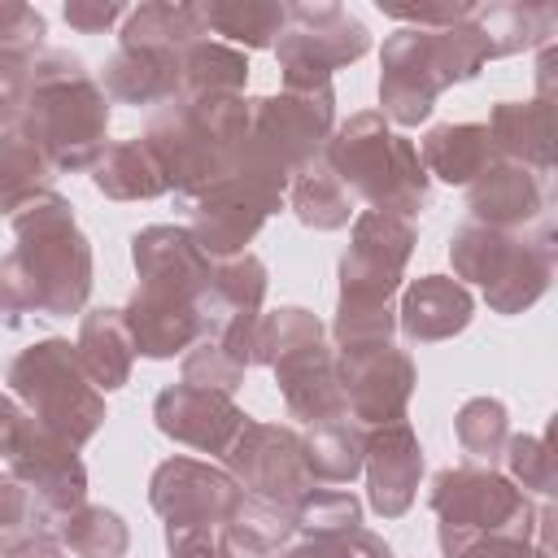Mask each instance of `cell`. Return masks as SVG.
Here are the masks:
<instances>
[{"mask_svg":"<svg viewBox=\"0 0 558 558\" xmlns=\"http://www.w3.org/2000/svg\"><path fill=\"white\" fill-rule=\"evenodd\" d=\"M248 131V100L244 96H174L157 109L144 126V144L153 148L166 183L179 201L214 187L231 174L235 153Z\"/></svg>","mask_w":558,"mask_h":558,"instance_id":"cell-5","label":"cell"},{"mask_svg":"<svg viewBox=\"0 0 558 558\" xmlns=\"http://www.w3.org/2000/svg\"><path fill=\"white\" fill-rule=\"evenodd\" d=\"M196 17L205 26V35H222L231 44L244 48H275L283 22H288V4L275 0H214V4H196Z\"/></svg>","mask_w":558,"mask_h":558,"instance_id":"cell-33","label":"cell"},{"mask_svg":"<svg viewBox=\"0 0 558 558\" xmlns=\"http://www.w3.org/2000/svg\"><path fill=\"white\" fill-rule=\"evenodd\" d=\"M48 26L44 13L22 4V0H0V52L9 57H35V48L44 44Z\"/></svg>","mask_w":558,"mask_h":558,"instance_id":"cell-44","label":"cell"},{"mask_svg":"<svg viewBox=\"0 0 558 558\" xmlns=\"http://www.w3.org/2000/svg\"><path fill=\"white\" fill-rule=\"evenodd\" d=\"M427 506L436 510L440 541H462V536H523L549 549V527L554 510L549 501H532L514 480H506L493 466H445L432 480Z\"/></svg>","mask_w":558,"mask_h":558,"instance_id":"cell-9","label":"cell"},{"mask_svg":"<svg viewBox=\"0 0 558 558\" xmlns=\"http://www.w3.org/2000/svg\"><path fill=\"white\" fill-rule=\"evenodd\" d=\"M545 174L497 157L471 187H466V209L471 222L497 227V231H532L545 222Z\"/></svg>","mask_w":558,"mask_h":558,"instance_id":"cell-20","label":"cell"},{"mask_svg":"<svg viewBox=\"0 0 558 558\" xmlns=\"http://www.w3.org/2000/svg\"><path fill=\"white\" fill-rule=\"evenodd\" d=\"M205 39V26L196 17V4H140L126 13L122 39L118 44H135V48H157V52H183L187 44Z\"/></svg>","mask_w":558,"mask_h":558,"instance_id":"cell-34","label":"cell"},{"mask_svg":"<svg viewBox=\"0 0 558 558\" xmlns=\"http://www.w3.org/2000/svg\"><path fill=\"white\" fill-rule=\"evenodd\" d=\"M92 183L109 201H153V196L170 192V183H166L153 148L144 144V135L105 144L100 157L92 161Z\"/></svg>","mask_w":558,"mask_h":558,"instance_id":"cell-27","label":"cell"},{"mask_svg":"<svg viewBox=\"0 0 558 558\" xmlns=\"http://www.w3.org/2000/svg\"><path fill=\"white\" fill-rule=\"evenodd\" d=\"M288 205H292V214L305 222V227H314V231H336V227H349V218H353V192L344 187V179L327 166V157H314V161H305L296 174H292V183H288Z\"/></svg>","mask_w":558,"mask_h":558,"instance_id":"cell-30","label":"cell"},{"mask_svg":"<svg viewBox=\"0 0 558 558\" xmlns=\"http://www.w3.org/2000/svg\"><path fill=\"white\" fill-rule=\"evenodd\" d=\"M471 292L466 283H458L453 275H423L401 292V310H397V327L414 340V344H436L458 336L471 323Z\"/></svg>","mask_w":558,"mask_h":558,"instance_id":"cell-22","label":"cell"},{"mask_svg":"<svg viewBox=\"0 0 558 558\" xmlns=\"http://www.w3.org/2000/svg\"><path fill=\"white\" fill-rule=\"evenodd\" d=\"M379 65H384L379 105H384V118H392L397 126H418L436 109V96L449 87L432 48V31H414V26L392 31L384 39Z\"/></svg>","mask_w":558,"mask_h":558,"instance_id":"cell-16","label":"cell"},{"mask_svg":"<svg viewBox=\"0 0 558 558\" xmlns=\"http://www.w3.org/2000/svg\"><path fill=\"white\" fill-rule=\"evenodd\" d=\"M26 423H31V414L13 401V392L0 388V458H9V449L17 445V436L26 432Z\"/></svg>","mask_w":558,"mask_h":558,"instance_id":"cell-49","label":"cell"},{"mask_svg":"<svg viewBox=\"0 0 558 558\" xmlns=\"http://www.w3.org/2000/svg\"><path fill=\"white\" fill-rule=\"evenodd\" d=\"M318 340H323L318 314H310L301 305H279V310H270V314L257 318V331H253V366H275L283 353L305 349V344H318Z\"/></svg>","mask_w":558,"mask_h":558,"instance_id":"cell-37","label":"cell"},{"mask_svg":"<svg viewBox=\"0 0 558 558\" xmlns=\"http://www.w3.org/2000/svg\"><path fill=\"white\" fill-rule=\"evenodd\" d=\"M52 174L57 170L48 166V157L39 153V144L22 126L0 131V214H13L31 196L48 192Z\"/></svg>","mask_w":558,"mask_h":558,"instance_id":"cell-35","label":"cell"},{"mask_svg":"<svg viewBox=\"0 0 558 558\" xmlns=\"http://www.w3.org/2000/svg\"><path fill=\"white\" fill-rule=\"evenodd\" d=\"M366 497L371 510L384 519H401L414 506L418 493V475H423V445L414 436V427L405 418L397 423H379L366 427Z\"/></svg>","mask_w":558,"mask_h":558,"instance_id":"cell-19","label":"cell"},{"mask_svg":"<svg viewBox=\"0 0 558 558\" xmlns=\"http://www.w3.org/2000/svg\"><path fill=\"white\" fill-rule=\"evenodd\" d=\"M153 418H157L161 436H170L187 449H201V453H227L248 423V414L227 392H209V388H192V384L161 388L153 401Z\"/></svg>","mask_w":558,"mask_h":558,"instance_id":"cell-18","label":"cell"},{"mask_svg":"<svg viewBox=\"0 0 558 558\" xmlns=\"http://www.w3.org/2000/svg\"><path fill=\"white\" fill-rule=\"evenodd\" d=\"M323 157L344 179L353 201H366L379 214L414 218L427 205V170L418 161V144L388 131L384 113L375 109L340 122Z\"/></svg>","mask_w":558,"mask_h":558,"instance_id":"cell-6","label":"cell"},{"mask_svg":"<svg viewBox=\"0 0 558 558\" xmlns=\"http://www.w3.org/2000/svg\"><path fill=\"white\" fill-rule=\"evenodd\" d=\"M17 126L52 170H92L109 131V96L74 52L48 48L31 61V96Z\"/></svg>","mask_w":558,"mask_h":558,"instance_id":"cell-3","label":"cell"},{"mask_svg":"<svg viewBox=\"0 0 558 558\" xmlns=\"http://www.w3.org/2000/svg\"><path fill=\"white\" fill-rule=\"evenodd\" d=\"M305 445V466L314 475V484H349L353 475H362V458H366V427L344 418L318 423L301 436Z\"/></svg>","mask_w":558,"mask_h":558,"instance_id":"cell-32","label":"cell"},{"mask_svg":"<svg viewBox=\"0 0 558 558\" xmlns=\"http://www.w3.org/2000/svg\"><path fill=\"white\" fill-rule=\"evenodd\" d=\"M0 558H61V541L57 532H31V536L9 541Z\"/></svg>","mask_w":558,"mask_h":558,"instance_id":"cell-51","label":"cell"},{"mask_svg":"<svg viewBox=\"0 0 558 558\" xmlns=\"http://www.w3.org/2000/svg\"><path fill=\"white\" fill-rule=\"evenodd\" d=\"M105 96L122 105H166L179 96V52L118 44L105 61Z\"/></svg>","mask_w":558,"mask_h":558,"instance_id":"cell-25","label":"cell"},{"mask_svg":"<svg viewBox=\"0 0 558 558\" xmlns=\"http://www.w3.org/2000/svg\"><path fill=\"white\" fill-rule=\"evenodd\" d=\"M61 545H70V554L78 558H122L126 554V523L122 514L105 510V506H78L61 527H57Z\"/></svg>","mask_w":558,"mask_h":558,"instance_id":"cell-38","label":"cell"},{"mask_svg":"<svg viewBox=\"0 0 558 558\" xmlns=\"http://www.w3.org/2000/svg\"><path fill=\"white\" fill-rule=\"evenodd\" d=\"M445 558H554L545 545L523 541V536H462V541H440Z\"/></svg>","mask_w":558,"mask_h":558,"instance_id":"cell-45","label":"cell"},{"mask_svg":"<svg viewBox=\"0 0 558 558\" xmlns=\"http://www.w3.org/2000/svg\"><path fill=\"white\" fill-rule=\"evenodd\" d=\"M135 262V292L122 310L135 353L144 357H174L201 340V292L209 283L214 257L201 253L187 227H144L131 235Z\"/></svg>","mask_w":558,"mask_h":558,"instance_id":"cell-2","label":"cell"},{"mask_svg":"<svg viewBox=\"0 0 558 558\" xmlns=\"http://www.w3.org/2000/svg\"><path fill=\"white\" fill-rule=\"evenodd\" d=\"M488 140L497 157L519 161L536 174L554 170V105L532 96V100H497L488 113Z\"/></svg>","mask_w":558,"mask_h":558,"instance_id":"cell-23","label":"cell"},{"mask_svg":"<svg viewBox=\"0 0 558 558\" xmlns=\"http://www.w3.org/2000/svg\"><path fill=\"white\" fill-rule=\"evenodd\" d=\"M331 549H336V558H392L388 541L375 536V532H366V527H353L344 536H331Z\"/></svg>","mask_w":558,"mask_h":558,"instance_id":"cell-48","label":"cell"},{"mask_svg":"<svg viewBox=\"0 0 558 558\" xmlns=\"http://www.w3.org/2000/svg\"><path fill=\"white\" fill-rule=\"evenodd\" d=\"M0 554H4V541H0Z\"/></svg>","mask_w":558,"mask_h":558,"instance_id":"cell-53","label":"cell"},{"mask_svg":"<svg viewBox=\"0 0 558 558\" xmlns=\"http://www.w3.org/2000/svg\"><path fill=\"white\" fill-rule=\"evenodd\" d=\"M222 458H227V475L253 501H270V506L296 510V501L310 488H318L310 466H305L301 432H292L283 423H253L248 418L244 432L235 436V445Z\"/></svg>","mask_w":558,"mask_h":558,"instance_id":"cell-11","label":"cell"},{"mask_svg":"<svg viewBox=\"0 0 558 558\" xmlns=\"http://www.w3.org/2000/svg\"><path fill=\"white\" fill-rule=\"evenodd\" d=\"M4 384H9L13 401L35 418V427H44L48 436H57L74 449L87 445L96 436V427L105 423V392L87 379L74 344L61 336H48V340H35L31 349H22L9 362Z\"/></svg>","mask_w":558,"mask_h":558,"instance_id":"cell-8","label":"cell"},{"mask_svg":"<svg viewBox=\"0 0 558 558\" xmlns=\"http://www.w3.org/2000/svg\"><path fill=\"white\" fill-rule=\"evenodd\" d=\"M148 501L161 514L166 532H192V527L218 532L240 514L244 488L222 466L196 458H166L148 480Z\"/></svg>","mask_w":558,"mask_h":558,"instance_id":"cell-12","label":"cell"},{"mask_svg":"<svg viewBox=\"0 0 558 558\" xmlns=\"http://www.w3.org/2000/svg\"><path fill=\"white\" fill-rule=\"evenodd\" d=\"M244 362L240 357H231L218 340H209V336H201L187 353H183V384H192V388H209V392H235L240 388V379H244Z\"/></svg>","mask_w":558,"mask_h":558,"instance_id":"cell-42","label":"cell"},{"mask_svg":"<svg viewBox=\"0 0 558 558\" xmlns=\"http://www.w3.org/2000/svg\"><path fill=\"white\" fill-rule=\"evenodd\" d=\"M266 301V266L253 253L218 257L201 292V336L218 340L231 357L253 366V331Z\"/></svg>","mask_w":558,"mask_h":558,"instance_id":"cell-14","label":"cell"},{"mask_svg":"<svg viewBox=\"0 0 558 558\" xmlns=\"http://www.w3.org/2000/svg\"><path fill=\"white\" fill-rule=\"evenodd\" d=\"M166 549H170V558H218L214 554V532H205V527L166 532Z\"/></svg>","mask_w":558,"mask_h":558,"instance_id":"cell-50","label":"cell"},{"mask_svg":"<svg viewBox=\"0 0 558 558\" xmlns=\"http://www.w3.org/2000/svg\"><path fill=\"white\" fill-rule=\"evenodd\" d=\"M432 48H436V61H440V74H445V83H449V87H453V83L475 78V74L493 61V48H488L484 31H480L471 17H466V22H458V26L432 31Z\"/></svg>","mask_w":558,"mask_h":558,"instance_id":"cell-41","label":"cell"},{"mask_svg":"<svg viewBox=\"0 0 558 558\" xmlns=\"http://www.w3.org/2000/svg\"><path fill=\"white\" fill-rule=\"evenodd\" d=\"M4 462L31 488V497L52 519V527H61L78 506H87V466L78 462V449L35 427V418L26 423V432L17 436Z\"/></svg>","mask_w":558,"mask_h":558,"instance_id":"cell-17","label":"cell"},{"mask_svg":"<svg viewBox=\"0 0 558 558\" xmlns=\"http://www.w3.org/2000/svg\"><path fill=\"white\" fill-rule=\"evenodd\" d=\"M270 371H275V384L283 392L288 414L301 418L305 427H318V423H331V418H344L349 414L344 410V392H340L336 349H327L323 340L283 353Z\"/></svg>","mask_w":558,"mask_h":558,"instance_id":"cell-21","label":"cell"},{"mask_svg":"<svg viewBox=\"0 0 558 558\" xmlns=\"http://www.w3.org/2000/svg\"><path fill=\"white\" fill-rule=\"evenodd\" d=\"M471 22L484 31L493 57H510L523 48H545L558 26V9L532 0H501V4H475Z\"/></svg>","mask_w":558,"mask_h":558,"instance_id":"cell-28","label":"cell"},{"mask_svg":"<svg viewBox=\"0 0 558 558\" xmlns=\"http://www.w3.org/2000/svg\"><path fill=\"white\" fill-rule=\"evenodd\" d=\"M414 240L418 231L410 218L379 214V209H366L353 218V235L340 257V305L331 323L336 344L392 340V327H397L392 296L401 288Z\"/></svg>","mask_w":558,"mask_h":558,"instance_id":"cell-4","label":"cell"},{"mask_svg":"<svg viewBox=\"0 0 558 558\" xmlns=\"http://www.w3.org/2000/svg\"><path fill=\"white\" fill-rule=\"evenodd\" d=\"M501 462L510 466V480L527 493L549 501L558 488V449H554V427H545L541 436H510Z\"/></svg>","mask_w":558,"mask_h":558,"instance_id":"cell-39","label":"cell"},{"mask_svg":"<svg viewBox=\"0 0 558 558\" xmlns=\"http://www.w3.org/2000/svg\"><path fill=\"white\" fill-rule=\"evenodd\" d=\"M336 371H340V392L353 423L379 427V423L405 418V405L414 392V362L405 349H397L392 340L340 344Z\"/></svg>","mask_w":558,"mask_h":558,"instance_id":"cell-13","label":"cell"},{"mask_svg":"<svg viewBox=\"0 0 558 558\" xmlns=\"http://www.w3.org/2000/svg\"><path fill=\"white\" fill-rule=\"evenodd\" d=\"M31 532H57L52 519L39 510V501L31 497V488L13 475V471H0V541H17V536H31Z\"/></svg>","mask_w":558,"mask_h":558,"instance_id":"cell-43","label":"cell"},{"mask_svg":"<svg viewBox=\"0 0 558 558\" xmlns=\"http://www.w3.org/2000/svg\"><path fill=\"white\" fill-rule=\"evenodd\" d=\"M0 327H4V318H0Z\"/></svg>","mask_w":558,"mask_h":558,"instance_id":"cell-54","label":"cell"},{"mask_svg":"<svg viewBox=\"0 0 558 558\" xmlns=\"http://www.w3.org/2000/svg\"><path fill=\"white\" fill-rule=\"evenodd\" d=\"M453 436L475 466H493L501 462L506 440H510V410L497 397H471L453 414Z\"/></svg>","mask_w":558,"mask_h":558,"instance_id":"cell-36","label":"cell"},{"mask_svg":"<svg viewBox=\"0 0 558 558\" xmlns=\"http://www.w3.org/2000/svg\"><path fill=\"white\" fill-rule=\"evenodd\" d=\"M31 61L35 57H9L0 52V131L17 126L31 96Z\"/></svg>","mask_w":558,"mask_h":558,"instance_id":"cell-46","label":"cell"},{"mask_svg":"<svg viewBox=\"0 0 558 558\" xmlns=\"http://www.w3.org/2000/svg\"><path fill=\"white\" fill-rule=\"evenodd\" d=\"M279 558H336V549H331V541H288L283 549H279Z\"/></svg>","mask_w":558,"mask_h":558,"instance_id":"cell-52","label":"cell"},{"mask_svg":"<svg viewBox=\"0 0 558 558\" xmlns=\"http://www.w3.org/2000/svg\"><path fill=\"white\" fill-rule=\"evenodd\" d=\"M248 78V61L240 48L222 39H196L179 52V96L201 100V96H240Z\"/></svg>","mask_w":558,"mask_h":558,"instance_id":"cell-31","label":"cell"},{"mask_svg":"<svg viewBox=\"0 0 558 558\" xmlns=\"http://www.w3.org/2000/svg\"><path fill=\"white\" fill-rule=\"evenodd\" d=\"M366 48L371 31L340 4H288V22L275 39L283 87L331 83V74L366 57Z\"/></svg>","mask_w":558,"mask_h":558,"instance_id":"cell-10","label":"cell"},{"mask_svg":"<svg viewBox=\"0 0 558 558\" xmlns=\"http://www.w3.org/2000/svg\"><path fill=\"white\" fill-rule=\"evenodd\" d=\"M13 253L0 257V318L17 327L26 314L70 318L92 292V244L74 222V205L39 192L9 214Z\"/></svg>","mask_w":558,"mask_h":558,"instance_id":"cell-1","label":"cell"},{"mask_svg":"<svg viewBox=\"0 0 558 558\" xmlns=\"http://www.w3.org/2000/svg\"><path fill=\"white\" fill-rule=\"evenodd\" d=\"M292 519H296V532L305 541H331V536L362 527V501L344 488H310L296 501Z\"/></svg>","mask_w":558,"mask_h":558,"instance_id":"cell-40","label":"cell"},{"mask_svg":"<svg viewBox=\"0 0 558 558\" xmlns=\"http://www.w3.org/2000/svg\"><path fill=\"white\" fill-rule=\"evenodd\" d=\"M554 257L558 244L549 222H541L536 231H497L484 222H462L449 240L458 283H480L493 314H523L527 305H536L549 292Z\"/></svg>","mask_w":558,"mask_h":558,"instance_id":"cell-7","label":"cell"},{"mask_svg":"<svg viewBox=\"0 0 558 558\" xmlns=\"http://www.w3.org/2000/svg\"><path fill=\"white\" fill-rule=\"evenodd\" d=\"M74 353H78L87 379L100 392H118L131 379V366H135V344H131L122 310H109V305L105 310H87L83 323H78Z\"/></svg>","mask_w":558,"mask_h":558,"instance_id":"cell-26","label":"cell"},{"mask_svg":"<svg viewBox=\"0 0 558 558\" xmlns=\"http://www.w3.org/2000/svg\"><path fill=\"white\" fill-rule=\"evenodd\" d=\"M183 205H187V214H192V227H187L192 240L201 244L205 257L218 262V257L244 253V244L262 231V222H266L283 201H275L270 192H262L257 183H248V179H240V174H227V179H218L214 187L187 196Z\"/></svg>","mask_w":558,"mask_h":558,"instance_id":"cell-15","label":"cell"},{"mask_svg":"<svg viewBox=\"0 0 558 558\" xmlns=\"http://www.w3.org/2000/svg\"><path fill=\"white\" fill-rule=\"evenodd\" d=\"M418 161H423L427 179L436 174L453 187H471L497 161V148H493L484 122H440L423 135Z\"/></svg>","mask_w":558,"mask_h":558,"instance_id":"cell-24","label":"cell"},{"mask_svg":"<svg viewBox=\"0 0 558 558\" xmlns=\"http://www.w3.org/2000/svg\"><path fill=\"white\" fill-rule=\"evenodd\" d=\"M292 536H296L292 510L244 497L240 514L214 532V554H218V558H270V554L283 549Z\"/></svg>","mask_w":558,"mask_h":558,"instance_id":"cell-29","label":"cell"},{"mask_svg":"<svg viewBox=\"0 0 558 558\" xmlns=\"http://www.w3.org/2000/svg\"><path fill=\"white\" fill-rule=\"evenodd\" d=\"M65 22L74 26V31H83V35H96V31H105V26H113L126 9L118 4V0H70L65 9Z\"/></svg>","mask_w":558,"mask_h":558,"instance_id":"cell-47","label":"cell"}]
</instances>
